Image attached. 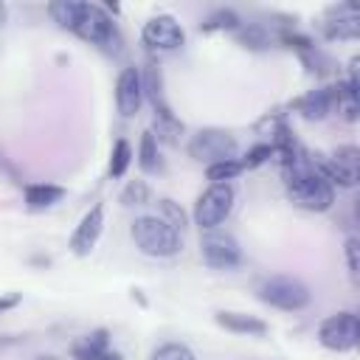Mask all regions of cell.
<instances>
[{
  "label": "cell",
  "mask_w": 360,
  "mask_h": 360,
  "mask_svg": "<svg viewBox=\"0 0 360 360\" xmlns=\"http://www.w3.org/2000/svg\"><path fill=\"white\" fill-rule=\"evenodd\" d=\"M236 37H239V42L245 45V48H253V51H262V48H267L270 45V34L259 25V22H250L248 28H236Z\"/></svg>",
  "instance_id": "cb8c5ba5"
},
{
  "label": "cell",
  "mask_w": 360,
  "mask_h": 360,
  "mask_svg": "<svg viewBox=\"0 0 360 360\" xmlns=\"http://www.w3.org/2000/svg\"><path fill=\"white\" fill-rule=\"evenodd\" d=\"M284 174V186H287V197L292 205L304 208V211H329L335 202V186L315 169L312 155L307 149H301L295 155V160H290L287 166H281Z\"/></svg>",
  "instance_id": "6da1fadb"
},
{
  "label": "cell",
  "mask_w": 360,
  "mask_h": 360,
  "mask_svg": "<svg viewBox=\"0 0 360 360\" xmlns=\"http://www.w3.org/2000/svg\"><path fill=\"white\" fill-rule=\"evenodd\" d=\"M152 360H197L186 343H163L152 352Z\"/></svg>",
  "instance_id": "4316f807"
},
{
  "label": "cell",
  "mask_w": 360,
  "mask_h": 360,
  "mask_svg": "<svg viewBox=\"0 0 360 360\" xmlns=\"http://www.w3.org/2000/svg\"><path fill=\"white\" fill-rule=\"evenodd\" d=\"M34 360H59V357H51V354H42V357H34Z\"/></svg>",
  "instance_id": "d6a6232c"
},
{
  "label": "cell",
  "mask_w": 360,
  "mask_h": 360,
  "mask_svg": "<svg viewBox=\"0 0 360 360\" xmlns=\"http://www.w3.org/2000/svg\"><path fill=\"white\" fill-rule=\"evenodd\" d=\"M6 17H8V8H6V3H0V28H3V22H6Z\"/></svg>",
  "instance_id": "1f68e13d"
},
{
  "label": "cell",
  "mask_w": 360,
  "mask_h": 360,
  "mask_svg": "<svg viewBox=\"0 0 360 360\" xmlns=\"http://www.w3.org/2000/svg\"><path fill=\"white\" fill-rule=\"evenodd\" d=\"M158 208H160V219L163 222H169L174 231H183L186 228V211L174 202V200H169V197H163V200H158Z\"/></svg>",
  "instance_id": "484cf974"
},
{
  "label": "cell",
  "mask_w": 360,
  "mask_h": 360,
  "mask_svg": "<svg viewBox=\"0 0 360 360\" xmlns=\"http://www.w3.org/2000/svg\"><path fill=\"white\" fill-rule=\"evenodd\" d=\"M360 34V14L354 3L332 6L323 20V37L326 39H354Z\"/></svg>",
  "instance_id": "4fadbf2b"
},
{
  "label": "cell",
  "mask_w": 360,
  "mask_h": 360,
  "mask_svg": "<svg viewBox=\"0 0 360 360\" xmlns=\"http://www.w3.org/2000/svg\"><path fill=\"white\" fill-rule=\"evenodd\" d=\"M141 39L152 51H177L186 42V31L172 14H158V17L143 22Z\"/></svg>",
  "instance_id": "30bf717a"
},
{
  "label": "cell",
  "mask_w": 360,
  "mask_h": 360,
  "mask_svg": "<svg viewBox=\"0 0 360 360\" xmlns=\"http://www.w3.org/2000/svg\"><path fill=\"white\" fill-rule=\"evenodd\" d=\"M141 84H143V96L149 98L152 110H155V118H166V115H174L169 101H166V93H163V73L155 62H149L143 70H141Z\"/></svg>",
  "instance_id": "5bb4252c"
},
{
  "label": "cell",
  "mask_w": 360,
  "mask_h": 360,
  "mask_svg": "<svg viewBox=\"0 0 360 360\" xmlns=\"http://www.w3.org/2000/svg\"><path fill=\"white\" fill-rule=\"evenodd\" d=\"M290 107H292L298 115H304L307 121H323V118L332 112V90H329V87L309 90V93L298 96Z\"/></svg>",
  "instance_id": "9a60e30c"
},
{
  "label": "cell",
  "mask_w": 360,
  "mask_h": 360,
  "mask_svg": "<svg viewBox=\"0 0 360 360\" xmlns=\"http://www.w3.org/2000/svg\"><path fill=\"white\" fill-rule=\"evenodd\" d=\"M270 158H273V146L270 143H256L253 149H248V155L239 163H242V169H256V166L267 163Z\"/></svg>",
  "instance_id": "83f0119b"
},
{
  "label": "cell",
  "mask_w": 360,
  "mask_h": 360,
  "mask_svg": "<svg viewBox=\"0 0 360 360\" xmlns=\"http://www.w3.org/2000/svg\"><path fill=\"white\" fill-rule=\"evenodd\" d=\"M98 360H121V354H118V352H112V349H107V352H104Z\"/></svg>",
  "instance_id": "4dcf8cb0"
},
{
  "label": "cell",
  "mask_w": 360,
  "mask_h": 360,
  "mask_svg": "<svg viewBox=\"0 0 360 360\" xmlns=\"http://www.w3.org/2000/svg\"><path fill=\"white\" fill-rule=\"evenodd\" d=\"M256 292H259V301L284 312H298L309 304V287L295 276H270L259 284Z\"/></svg>",
  "instance_id": "277c9868"
},
{
  "label": "cell",
  "mask_w": 360,
  "mask_h": 360,
  "mask_svg": "<svg viewBox=\"0 0 360 360\" xmlns=\"http://www.w3.org/2000/svg\"><path fill=\"white\" fill-rule=\"evenodd\" d=\"M149 183L146 180H129L121 191V202L124 205H146L149 202Z\"/></svg>",
  "instance_id": "d4e9b609"
},
{
  "label": "cell",
  "mask_w": 360,
  "mask_h": 360,
  "mask_svg": "<svg viewBox=\"0 0 360 360\" xmlns=\"http://www.w3.org/2000/svg\"><path fill=\"white\" fill-rule=\"evenodd\" d=\"M107 349H110V332L104 326H98V329H93V332H87L70 343L73 360H98Z\"/></svg>",
  "instance_id": "e0dca14e"
},
{
  "label": "cell",
  "mask_w": 360,
  "mask_h": 360,
  "mask_svg": "<svg viewBox=\"0 0 360 360\" xmlns=\"http://www.w3.org/2000/svg\"><path fill=\"white\" fill-rule=\"evenodd\" d=\"M73 34L90 45H98L104 51H112L118 53L121 51V37L115 31V22L112 17L96 6V3H82V11H79V20L73 25Z\"/></svg>",
  "instance_id": "3957f363"
},
{
  "label": "cell",
  "mask_w": 360,
  "mask_h": 360,
  "mask_svg": "<svg viewBox=\"0 0 360 360\" xmlns=\"http://www.w3.org/2000/svg\"><path fill=\"white\" fill-rule=\"evenodd\" d=\"M239 152L236 146V138L225 129H217V127H208V129H200L191 141H188V155L205 166L211 163H219V160H233Z\"/></svg>",
  "instance_id": "52a82bcc"
},
{
  "label": "cell",
  "mask_w": 360,
  "mask_h": 360,
  "mask_svg": "<svg viewBox=\"0 0 360 360\" xmlns=\"http://www.w3.org/2000/svg\"><path fill=\"white\" fill-rule=\"evenodd\" d=\"M20 301H22V295H20V292H0V315H3V312H8V309H14Z\"/></svg>",
  "instance_id": "f546056e"
},
{
  "label": "cell",
  "mask_w": 360,
  "mask_h": 360,
  "mask_svg": "<svg viewBox=\"0 0 360 360\" xmlns=\"http://www.w3.org/2000/svg\"><path fill=\"white\" fill-rule=\"evenodd\" d=\"M200 253H202V262L214 270H231L242 262V248H239L236 236L228 231H219V228H211L202 233Z\"/></svg>",
  "instance_id": "9c48e42d"
},
{
  "label": "cell",
  "mask_w": 360,
  "mask_h": 360,
  "mask_svg": "<svg viewBox=\"0 0 360 360\" xmlns=\"http://www.w3.org/2000/svg\"><path fill=\"white\" fill-rule=\"evenodd\" d=\"M242 22H239V17H236V11H231V8H217L214 14H208L202 22H200V31H205V34H214V31H236Z\"/></svg>",
  "instance_id": "44dd1931"
},
{
  "label": "cell",
  "mask_w": 360,
  "mask_h": 360,
  "mask_svg": "<svg viewBox=\"0 0 360 360\" xmlns=\"http://www.w3.org/2000/svg\"><path fill=\"white\" fill-rule=\"evenodd\" d=\"M233 208V186L231 183H211L194 202V222L202 231L219 228Z\"/></svg>",
  "instance_id": "8992f818"
},
{
  "label": "cell",
  "mask_w": 360,
  "mask_h": 360,
  "mask_svg": "<svg viewBox=\"0 0 360 360\" xmlns=\"http://www.w3.org/2000/svg\"><path fill=\"white\" fill-rule=\"evenodd\" d=\"M318 340L329 352H352L360 343V321L354 312H335L321 321Z\"/></svg>",
  "instance_id": "ba28073f"
},
{
  "label": "cell",
  "mask_w": 360,
  "mask_h": 360,
  "mask_svg": "<svg viewBox=\"0 0 360 360\" xmlns=\"http://www.w3.org/2000/svg\"><path fill=\"white\" fill-rule=\"evenodd\" d=\"M143 104V84H141V70L138 68H124L115 79V107L124 118L138 115Z\"/></svg>",
  "instance_id": "8fae6325"
},
{
  "label": "cell",
  "mask_w": 360,
  "mask_h": 360,
  "mask_svg": "<svg viewBox=\"0 0 360 360\" xmlns=\"http://www.w3.org/2000/svg\"><path fill=\"white\" fill-rule=\"evenodd\" d=\"M312 163L332 186L352 188L360 180V149L354 143L338 146L329 155H312Z\"/></svg>",
  "instance_id": "5b68a950"
},
{
  "label": "cell",
  "mask_w": 360,
  "mask_h": 360,
  "mask_svg": "<svg viewBox=\"0 0 360 360\" xmlns=\"http://www.w3.org/2000/svg\"><path fill=\"white\" fill-rule=\"evenodd\" d=\"M242 172H245V169H242L239 158H233V160H219V163L205 166V177H208L211 183H228V180L239 177Z\"/></svg>",
  "instance_id": "603a6c76"
},
{
  "label": "cell",
  "mask_w": 360,
  "mask_h": 360,
  "mask_svg": "<svg viewBox=\"0 0 360 360\" xmlns=\"http://www.w3.org/2000/svg\"><path fill=\"white\" fill-rule=\"evenodd\" d=\"M343 253H346L349 276L357 281V278H360V259H357V253H360V239H357V236H349L346 245H343Z\"/></svg>",
  "instance_id": "f1b7e54d"
},
{
  "label": "cell",
  "mask_w": 360,
  "mask_h": 360,
  "mask_svg": "<svg viewBox=\"0 0 360 360\" xmlns=\"http://www.w3.org/2000/svg\"><path fill=\"white\" fill-rule=\"evenodd\" d=\"M132 242L141 248V253L146 256H174L183 248L180 231H174L169 222H163L160 217H138L132 222Z\"/></svg>",
  "instance_id": "7a4b0ae2"
},
{
  "label": "cell",
  "mask_w": 360,
  "mask_h": 360,
  "mask_svg": "<svg viewBox=\"0 0 360 360\" xmlns=\"http://www.w3.org/2000/svg\"><path fill=\"white\" fill-rule=\"evenodd\" d=\"M79 11H82V0H53V3H48L51 20L59 28H68V31H73V25L79 20Z\"/></svg>",
  "instance_id": "d6986e66"
},
{
  "label": "cell",
  "mask_w": 360,
  "mask_h": 360,
  "mask_svg": "<svg viewBox=\"0 0 360 360\" xmlns=\"http://www.w3.org/2000/svg\"><path fill=\"white\" fill-rule=\"evenodd\" d=\"M101 231H104V205L96 202V205L79 219V225H76V231H73V236H70V253H73V256H87V253L96 248Z\"/></svg>",
  "instance_id": "7c38bea8"
},
{
  "label": "cell",
  "mask_w": 360,
  "mask_h": 360,
  "mask_svg": "<svg viewBox=\"0 0 360 360\" xmlns=\"http://www.w3.org/2000/svg\"><path fill=\"white\" fill-rule=\"evenodd\" d=\"M132 146H129V141L127 138H118L115 143H112V152H110V177H124L127 174V169H129V163H132Z\"/></svg>",
  "instance_id": "7402d4cb"
},
{
  "label": "cell",
  "mask_w": 360,
  "mask_h": 360,
  "mask_svg": "<svg viewBox=\"0 0 360 360\" xmlns=\"http://www.w3.org/2000/svg\"><path fill=\"white\" fill-rule=\"evenodd\" d=\"M138 166L141 172L152 174V172H160V155H158V138L152 135V129H146L141 135V143H138Z\"/></svg>",
  "instance_id": "ffe728a7"
},
{
  "label": "cell",
  "mask_w": 360,
  "mask_h": 360,
  "mask_svg": "<svg viewBox=\"0 0 360 360\" xmlns=\"http://www.w3.org/2000/svg\"><path fill=\"white\" fill-rule=\"evenodd\" d=\"M214 321H217V326H222V329H228L233 335H248V338H262L270 329L262 318L248 315V312H228V309H222V312L214 315Z\"/></svg>",
  "instance_id": "2e32d148"
},
{
  "label": "cell",
  "mask_w": 360,
  "mask_h": 360,
  "mask_svg": "<svg viewBox=\"0 0 360 360\" xmlns=\"http://www.w3.org/2000/svg\"><path fill=\"white\" fill-rule=\"evenodd\" d=\"M68 191L53 183H28L25 186V205L28 208H51L56 205Z\"/></svg>",
  "instance_id": "ac0fdd59"
}]
</instances>
